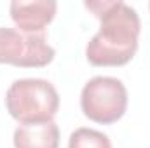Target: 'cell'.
I'll return each instance as SVG.
<instances>
[{
    "mask_svg": "<svg viewBox=\"0 0 150 148\" xmlns=\"http://www.w3.org/2000/svg\"><path fill=\"white\" fill-rule=\"evenodd\" d=\"M54 49L42 33H23L0 28V63L21 68H40L54 59Z\"/></svg>",
    "mask_w": 150,
    "mask_h": 148,
    "instance_id": "cell-4",
    "label": "cell"
},
{
    "mask_svg": "<svg viewBox=\"0 0 150 148\" xmlns=\"http://www.w3.org/2000/svg\"><path fill=\"white\" fill-rule=\"evenodd\" d=\"M59 129L56 122L21 124L14 131V148H58Z\"/></svg>",
    "mask_w": 150,
    "mask_h": 148,
    "instance_id": "cell-6",
    "label": "cell"
},
{
    "mask_svg": "<svg viewBox=\"0 0 150 148\" xmlns=\"http://www.w3.org/2000/svg\"><path fill=\"white\" fill-rule=\"evenodd\" d=\"M54 0H14L11 2V18L23 33H40L56 14Z\"/></svg>",
    "mask_w": 150,
    "mask_h": 148,
    "instance_id": "cell-5",
    "label": "cell"
},
{
    "mask_svg": "<svg viewBox=\"0 0 150 148\" xmlns=\"http://www.w3.org/2000/svg\"><path fill=\"white\" fill-rule=\"evenodd\" d=\"M68 148H112L110 138L96 129L80 127L70 134Z\"/></svg>",
    "mask_w": 150,
    "mask_h": 148,
    "instance_id": "cell-7",
    "label": "cell"
},
{
    "mask_svg": "<svg viewBox=\"0 0 150 148\" xmlns=\"http://www.w3.org/2000/svg\"><path fill=\"white\" fill-rule=\"evenodd\" d=\"M80 108L84 115L98 124H113L127 108L126 85L113 77H94L80 92Z\"/></svg>",
    "mask_w": 150,
    "mask_h": 148,
    "instance_id": "cell-3",
    "label": "cell"
},
{
    "mask_svg": "<svg viewBox=\"0 0 150 148\" xmlns=\"http://www.w3.org/2000/svg\"><path fill=\"white\" fill-rule=\"evenodd\" d=\"M86 7L100 19V32L86 47V58L94 66H122L138 51L140 18L136 11L120 0L86 2Z\"/></svg>",
    "mask_w": 150,
    "mask_h": 148,
    "instance_id": "cell-1",
    "label": "cell"
},
{
    "mask_svg": "<svg viewBox=\"0 0 150 148\" xmlns=\"http://www.w3.org/2000/svg\"><path fill=\"white\" fill-rule=\"evenodd\" d=\"M149 7H150V4H149Z\"/></svg>",
    "mask_w": 150,
    "mask_h": 148,
    "instance_id": "cell-8",
    "label": "cell"
},
{
    "mask_svg": "<svg viewBox=\"0 0 150 148\" xmlns=\"http://www.w3.org/2000/svg\"><path fill=\"white\" fill-rule=\"evenodd\" d=\"M5 106L11 117L21 124L49 122L59 108V96L49 80L19 78L7 89Z\"/></svg>",
    "mask_w": 150,
    "mask_h": 148,
    "instance_id": "cell-2",
    "label": "cell"
}]
</instances>
